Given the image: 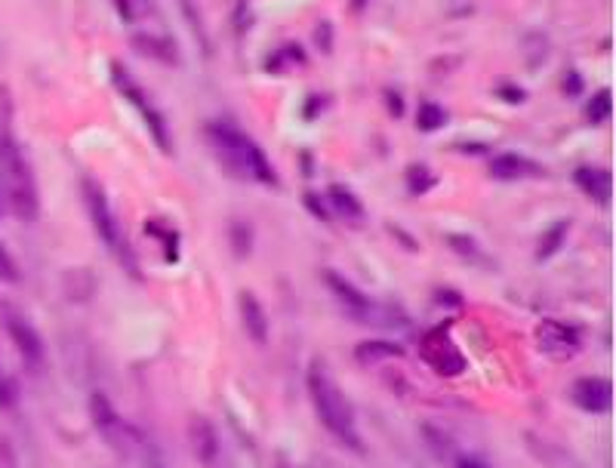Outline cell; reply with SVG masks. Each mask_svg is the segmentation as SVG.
Returning a JSON list of instances; mask_svg holds the SVG:
<instances>
[{"instance_id": "obj_35", "label": "cell", "mask_w": 616, "mask_h": 468, "mask_svg": "<svg viewBox=\"0 0 616 468\" xmlns=\"http://www.w3.org/2000/svg\"><path fill=\"white\" fill-rule=\"evenodd\" d=\"M564 93H567V96H580V93H583V74L580 72L564 74Z\"/></svg>"}, {"instance_id": "obj_34", "label": "cell", "mask_w": 616, "mask_h": 468, "mask_svg": "<svg viewBox=\"0 0 616 468\" xmlns=\"http://www.w3.org/2000/svg\"><path fill=\"white\" fill-rule=\"evenodd\" d=\"M453 468H493L490 462H484L481 456H472V454H459L453 459Z\"/></svg>"}, {"instance_id": "obj_31", "label": "cell", "mask_w": 616, "mask_h": 468, "mask_svg": "<svg viewBox=\"0 0 616 468\" xmlns=\"http://www.w3.org/2000/svg\"><path fill=\"white\" fill-rule=\"evenodd\" d=\"M447 243H450L453 250H459V253L478 256V247H474V241L469 235H447Z\"/></svg>"}, {"instance_id": "obj_4", "label": "cell", "mask_w": 616, "mask_h": 468, "mask_svg": "<svg viewBox=\"0 0 616 468\" xmlns=\"http://www.w3.org/2000/svg\"><path fill=\"white\" fill-rule=\"evenodd\" d=\"M81 198H84V207H86V216H90V222L96 228V235H100V241L105 243V250L115 256L117 262L129 271V274H139L136 269V256H133V247H129L127 235H124V228L117 222L115 210H112V200L105 195V188H102L96 179H90L86 176L84 183H81Z\"/></svg>"}, {"instance_id": "obj_10", "label": "cell", "mask_w": 616, "mask_h": 468, "mask_svg": "<svg viewBox=\"0 0 616 468\" xmlns=\"http://www.w3.org/2000/svg\"><path fill=\"white\" fill-rule=\"evenodd\" d=\"M129 46L139 53V56L152 59L158 65H167V69H176L182 62V50L173 38L170 31H158V29H136L129 34Z\"/></svg>"}, {"instance_id": "obj_27", "label": "cell", "mask_w": 616, "mask_h": 468, "mask_svg": "<svg viewBox=\"0 0 616 468\" xmlns=\"http://www.w3.org/2000/svg\"><path fill=\"white\" fill-rule=\"evenodd\" d=\"M533 444L540 447V459H543L549 468H583V466H576L574 459H571L567 454H561L558 447H545V444H540V440H533Z\"/></svg>"}, {"instance_id": "obj_29", "label": "cell", "mask_w": 616, "mask_h": 468, "mask_svg": "<svg viewBox=\"0 0 616 468\" xmlns=\"http://www.w3.org/2000/svg\"><path fill=\"white\" fill-rule=\"evenodd\" d=\"M15 401H19V395H15L13 379L7 376V370H3V364H0V410L15 407Z\"/></svg>"}, {"instance_id": "obj_36", "label": "cell", "mask_w": 616, "mask_h": 468, "mask_svg": "<svg viewBox=\"0 0 616 468\" xmlns=\"http://www.w3.org/2000/svg\"><path fill=\"white\" fill-rule=\"evenodd\" d=\"M324 105H327V96H312V100L305 102V112H302V117H305V121H315Z\"/></svg>"}, {"instance_id": "obj_32", "label": "cell", "mask_w": 616, "mask_h": 468, "mask_svg": "<svg viewBox=\"0 0 616 468\" xmlns=\"http://www.w3.org/2000/svg\"><path fill=\"white\" fill-rule=\"evenodd\" d=\"M497 96H500L502 102H512V105H521V102L528 100V93L518 84H502L500 90H497Z\"/></svg>"}, {"instance_id": "obj_13", "label": "cell", "mask_w": 616, "mask_h": 468, "mask_svg": "<svg viewBox=\"0 0 616 468\" xmlns=\"http://www.w3.org/2000/svg\"><path fill=\"white\" fill-rule=\"evenodd\" d=\"M90 416H93V426L100 431L102 438L108 440L115 450H127V440H129V431L124 426V419L117 416L115 404L108 401V397L102 395V392H93L90 395Z\"/></svg>"}, {"instance_id": "obj_26", "label": "cell", "mask_w": 616, "mask_h": 468, "mask_svg": "<svg viewBox=\"0 0 616 468\" xmlns=\"http://www.w3.org/2000/svg\"><path fill=\"white\" fill-rule=\"evenodd\" d=\"M155 241L164 243V256H167V262H179V241H182V235L176 231V228H167L160 222V235H152Z\"/></svg>"}, {"instance_id": "obj_24", "label": "cell", "mask_w": 616, "mask_h": 468, "mask_svg": "<svg viewBox=\"0 0 616 468\" xmlns=\"http://www.w3.org/2000/svg\"><path fill=\"white\" fill-rule=\"evenodd\" d=\"M610 112H614V93H610V90H598V93L588 100L586 117L592 124H604V121L610 117Z\"/></svg>"}, {"instance_id": "obj_7", "label": "cell", "mask_w": 616, "mask_h": 468, "mask_svg": "<svg viewBox=\"0 0 616 468\" xmlns=\"http://www.w3.org/2000/svg\"><path fill=\"white\" fill-rule=\"evenodd\" d=\"M321 281H324L327 293L340 302V309H343L348 318H355V321H361V324H379L383 309H379V305H376L364 290H358V284H352L343 271L324 269L321 271Z\"/></svg>"}, {"instance_id": "obj_30", "label": "cell", "mask_w": 616, "mask_h": 468, "mask_svg": "<svg viewBox=\"0 0 616 468\" xmlns=\"http://www.w3.org/2000/svg\"><path fill=\"white\" fill-rule=\"evenodd\" d=\"M0 281H7V284L19 281V266H15V259L3 243H0Z\"/></svg>"}, {"instance_id": "obj_6", "label": "cell", "mask_w": 616, "mask_h": 468, "mask_svg": "<svg viewBox=\"0 0 616 468\" xmlns=\"http://www.w3.org/2000/svg\"><path fill=\"white\" fill-rule=\"evenodd\" d=\"M419 357L441 379H459L469 370V357L459 349L457 340L450 336V321L431 326L429 333L419 340Z\"/></svg>"}, {"instance_id": "obj_12", "label": "cell", "mask_w": 616, "mask_h": 468, "mask_svg": "<svg viewBox=\"0 0 616 468\" xmlns=\"http://www.w3.org/2000/svg\"><path fill=\"white\" fill-rule=\"evenodd\" d=\"M571 401L583 413H595V416L610 413L614 410V383L607 376H580L571 385Z\"/></svg>"}, {"instance_id": "obj_37", "label": "cell", "mask_w": 616, "mask_h": 468, "mask_svg": "<svg viewBox=\"0 0 616 468\" xmlns=\"http://www.w3.org/2000/svg\"><path fill=\"white\" fill-rule=\"evenodd\" d=\"M0 468H19L15 466V454L0 440Z\"/></svg>"}, {"instance_id": "obj_20", "label": "cell", "mask_w": 616, "mask_h": 468, "mask_svg": "<svg viewBox=\"0 0 616 468\" xmlns=\"http://www.w3.org/2000/svg\"><path fill=\"white\" fill-rule=\"evenodd\" d=\"M571 226H574L571 219H558V222L545 228L540 235V243H536V262H549L552 256L558 253L564 241H567V235H571Z\"/></svg>"}, {"instance_id": "obj_18", "label": "cell", "mask_w": 616, "mask_h": 468, "mask_svg": "<svg viewBox=\"0 0 616 468\" xmlns=\"http://www.w3.org/2000/svg\"><path fill=\"white\" fill-rule=\"evenodd\" d=\"M327 207L333 216H343L348 222H358L364 219V204H361L358 195H352L345 185H333L327 191Z\"/></svg>"}, {"instance_id": "obj_5", "label": "cell", "mask_w": 616, "mask_h": 468, "mask_svg": "<svg viewBox=\"0 0 616 468\" xmlns=\"http://www.w3.org/2000/svg\"><path fill=\"white\" fill-rule=\"evenodd\" d=\"M112 84H115L117 93L139 112L145 129H148V136H152V143L158 145L164 155H173V133L167 117H164V112L152 102V96L145 93L143 84H139L121 62H112Z\"/></svg>"}, {"instance_id": "obj_17", "label": "cell", "mask_w": 616, "mask_h": 468, "mask_svg": "<svg viewBox=\"0 0 616 468\" xmlns=\"http://www.w3.org/2000/svg\"><path fill=\"white\" fill-rule=\"evenodd\" d=\"M117 19L127 25V29H148L158 22V3L155 0H112Z\"/></svg>"}, {"instance_id": "obj_39", "label": "cell", "mask_w": 616, "mask_h": 468, "mask_svg": "<svg viewBox=\"0 0 616 468\" xmlns=\"http://www.w3.org/2000/svg\"><path fill=\"white\" fill-rule=\"evenodd\" d=\"M391 231H395V235H398V241L407 243V247H410L414 253H416V250H419V243H416L414 238H410V231H401V228H398V226H391Z\"/></svg>"}, {"instance_id": "obj_25", "label": "cell", "mask_w": 616, "mask_h": 468, "mask_svg": "<svg viewBox=\"0 0 616 468\" xmlns=\"http://www.w3.org/2000/svg\"><path fill=\"white\" fill-rule=\"evenodd\" d=\"M229 231H231V250H234V256L247 259L250 250H253V228L247 226V222H234Z\"/></svg>"}, {"instance_id": "obj_33", "label": "cell", "mask_w": 616, "mask_h": 468, "mask_svg": "<svg viewBox=\"0 0 616 468\" xmlns=\"http://www.w3.org/2000/svg\"><path fill=\"white\" fill-rule=\"evenodd\" d=\"M330 38H333V25H330V22H321V25H317V31H315V43H317V50H321L324 56H327L330 50H333V41H330Z\"/></svg>"}, {"instance_id": "obj_38", "label": "cell", "mask_w": 616, "mask_h": 468, "mask_svg": "<svg viewBox=\"0 0 616 468\" xmlns=\"http://www.w3.org/2000/svg\"><path fill=\"white\" fill-rule=\"evenodd\" d=\"M386 100H388V105H391V114H395V117H401L404 105H401V100H398V93H395V90H386Z\"/></svg>"}, {"instance_id": "obj_28", "label": "cell", "mask_w": 616, "mask_h": 468, "mask_svg": "<svg viewBox=\"0 0 616 468\" xmlns=\"http://www.w3.org/2000/svg\"><path fill=\"white\" fill-rule=\"evenodd\" d=\"M302 204H305V207H309V214L315 216V219H321V222H330V219H333L327 200L321 198V195H315V191H305V195H302Z\"/></svg>"}, {"instance_id": "obj_1", "label": "cell", "mask_w": 616, "mask_h": 468, "mask_svg": "<svg viewBox=\"0 0 616 468\" xmlns=\"http://www.w3.org/2000/svg\"><path fill=\"white\" fill-rule=\"evenodd\" d=\"M0 204L19 222H34L41 216V191L31 160L13 127V102L0 90Z\"/></svg>"}, {"instance_id": "obj_9", "label": "cell", "mask_w": 616, "mask_h": 468, "mask_svg": "<svg viewBox=\"0 0 616 468\" xmlns=\"http://www.w3.org/2000/svg\"><path fill=\"white\" fill-rule=\"evenodd\" d=\"M0 321L7 326V336L13 340L15 352L22 357V364H25L31 373H38V370L43 367V361H46V345H43L38 326L31 324L29 318L13 312V309H7V312L0 314Z\"/></svg>"}, {"instance_id": "obj_15", "label": "cell", "mask_w": 616, "mask_h": 468, "mask_svg": "<svg viewBox=\"0 0 616 468\" xmlns=\"http://www.w3.org/2000/svg\"><path fill=\"white\" fill-rule=\"evenodd\" d=\"M574 185L598 207H610L614 200V173L602 167H576Z\"/></svg>"}, {"instance_id": "obj_40", "label": "cell", "mask_w": 616, "mask_h": 468, "mask_svg": "<svg viewBox=\"0 0 616 468\" xmlns=\"http://www.w3.org/2000/svg\"><path fill=\"white\" fill-rule=\"evenodd\" d=\"M370 0H352V13H364Z\"/></svg>"}, {"instance_id": "obj_2", "label": "cell", "mask_w": 616, "mask_h": 468, "mask_svg": "<svg viewBox=\"0 0 616 468\" xmlns=\"http://www.w3.org/2000/svg\"><path fill=\"white\" fill-rule=\"evenodd\" d=\"M305 388L312 397V407L321 426L327 428V435L336 444H343L352 454H364V438L358 431L355 407L343 392V385L336 383V376L324 367V361H315L305 373Z\"/></svg>"}, {"instance_id": "obj_19", "label": "cell", "mask_w": 616, "mask_h": 468, "mask_svg": "<svg viewBox=\"0 0 616 468\" xmlns=\"http://www.w3.org/2000/svg\"><path fill=\"white\" fill-rule=\"evenodd\" d=\"M355 357H358L361 364H383V361L404 357V345L391 340H367L355 345Z\"/></svg>"}, {"instance_id": "obj_14", "label": "cell", "mask_w": 616, "mask_h": 468, "mask_svg": "<svg viewBox=\"0 0 616 468\" xmlns=\"http://www.w3.org/2000/svg\"><path fill=\"white\" fill-rule=\"evenodd\" d=\"M488 173L490 179H497V183H521V179H543L545 167L528 155L502 152V155L490 157Z\"/></svg>"}, {"instance_id": "obj_8", "label": "cell", "mask_w": 616, "mask_h": 468, "mask_svg": "<svg viewBox=\"0 0 616 468\" xmlns=\"http://www.w3.org/2000/svg\"><path fill=\"white\" fill-rule=\"evenodd\" d=\"M533 345L536 352L549 361H574L583 352V333L580 326L567 324V321H555V318H545L536 324L533 333Z\"/></svg>"}, {"instance_id": "obj_22", "label": "cell", "mask_w": 616, "mask_h": 468, "mask_svg": "<svg viewBox=\"0 0 616 468\" xmlns=\"http://www.w3.org/2000/svg\"><path fill=\"white\" fill-rule=\"evenodd\" d=\"M447 127V112L445 105L438 102H422L419 112H416V129L419 133H438Z\"/></svg>"}, {"instance_id": "obj_16", "label": "cell", "mask_w": 616, "mask_h": 468, "mask_svg": "<svg viewBox=\"0 0 616 468\" xmlns=\"http://www.w3.org/2000/svg\"><path fill=\"white\" fill-rule=\"evenodd\" d=\"M238 312H241V324H244L247 336L257 342V345H265L269 342V314L262 309L259 297H253L250 290H244L238 297Z\"/></svg>"}, {"instance_id": "obj_23", "label": "cell", "mask_w": 616, "mask_h": 468, "mask_svg": "<svg viewBox=\"0 0 616 468\" xmlns=\"http://www.w3.org/2000/svg\"><path fill=\"white\" fill-rule=\"evenodd\" d=\"M305 65V53H302L296 43H288L284 50H278V53H272L269 56V72L272 74H281V72H290V69H302Z\"/></svg>"}, {"instance_id": "obj_21", "label": "cell", "mask_w": 616, "mask_h": 468, "mask_svg": "<svg viewBox=\"0 0 616 468\" xmlns=\"http://www.w3.org/2000/svg\"><path fill=\"white\" fill-rule=\"evenodd\" d=\"M404 183H407V191H410V195L422 198V195H429L431 188L438 185V176H435L431 167H426V164H410L407 173H404Z\"/></svg>"}, {"instance_id": "obj_3", "label": "cell", "mask_w": 616, "mask_h": 468, "mask_svg": "<svg viewBox=\"0 0 616 468\" xmlns=\"http://www.w3.org/2000/svg\"><path fill=\"white\" fill-rule=\"evenodd\" d=\"M207 143L213 145L219 164H222L234 179L265 185V188H278V170H274V164L241 127H234L229 121H210V124H207Z\"/></svg>"}, {"instance_id": "obj_11", "label": "cell", "mask_w": 616, "mask_h": 468, "mask_svg": "<svg viewBox=\"0 0 616 468\" xmlns=\"http://www.w3.org/2000/svg\"><path fill=\"white\" fill-rule=\"evenodd\" d=\"M188 444H191V454L203 468H222V462H226L222 438H219V431L207 416L188 419Z\"/></svg>"}]
</instances>
